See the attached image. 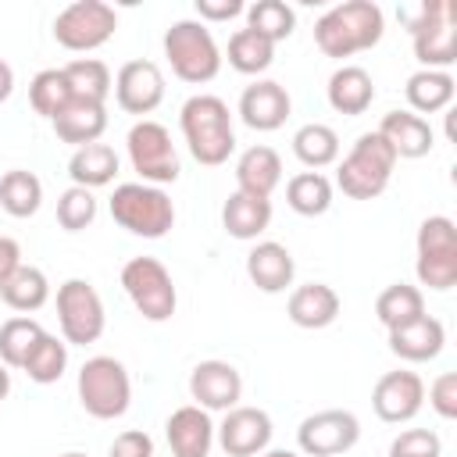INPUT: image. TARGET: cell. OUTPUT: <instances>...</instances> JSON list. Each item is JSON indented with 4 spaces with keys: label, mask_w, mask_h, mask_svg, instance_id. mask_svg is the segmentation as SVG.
<instances>
[{
    "label": "cell",
    "mask_w": 457,
    "mask_h": 457,
    "mask_svg": "<svg viewBox=\"0 0 457 457\" xmlns=\"http://www.w3.org/2000/svg\"><path fill=\"white\" fill-rule=\"evenodd\" d=\"M0 300H4L11 311L32 314V311H39V307L50 300V282H46V275H43L36 264H21V268L0 286Z\"/></svg>",
    "instance_id": "1f68e13d"
},
{
    "label": "cell",
    "mask_w": 457,
    "mask_h": 457,
    "mask_svg": "<svg viewBox=\"0 0 457 457\" xmlns=\"http://www.w3.org/2000/svg\"><path fill=\"white\" fill-rule=\"evenodd\" d=\"M164 57L171 71L189 86H204L221 71V50L211 29L196 18H182L164 32Z\"/></svg>",
    "instance_id": "52a82bcc"
},
{
    "label": "cell",
    "mask_w": 457,
    "mask_h": 457,
    "mask_svg": "<svg viewBox=\"0 0 457 457\" xmlns=\"http://www.w3.org/2000/svg\"><path fill=\"white\" fill-rule=\"evenodd\" d=\"M293 154L300 164H307L311 171L318 168H328L339 161V136L332 125H321V121H307L293 132Z\"/></svg>",
    "instance_id": "4dcf8cb0"
},
{
    "label": "cell",
    "mask_w": 457,
    "mask_h": 457,
    "mask_svg": "<svg viewBox=\"0 0 457 457\" xmlns=\"http://www.w3.org/2000/svg\"><path fill=\"white\" fill-rule=\"evenodd\" d=\"M289 111H293V100H289L286 86L275 82V79H257L239 96V118L253 132H275V129H282L286 118H289Z\"/></svg>",
    "instance_id": "ac0fdd59"
},
{
    "label": "cell",
    "mask_w": 457,
    "mask_h": 457,
    "mask_svg": "<svg viewBox=\"0 0 457 457\" xmlns=\"http://www.w3.org/2000/svg\"><path fill=\"white\" fill-rule=\"evenodd\" d=\"M71 100L75 96H71V86H68V79H64L61 68H43V71L32 75V82H29V104H32V111L39 118L54 121Z\"/></svg>",
    "instance_id": "8d00e7d4"
},
{
    "label": "cell",
    "mask_w": 457,
    "mask_h": 457,
    "mask_svg": "<svg viewBox=\"0 0 457 457\" xmlns=\"http://www.w3.org/2000/svg\"><path fill=\"white\" fill-rule=\"evenodd\" d=\"M61 71H64V79H68L75 100L104 104L107 93L114 89V82H111V68H107L104 61H96V57H75V61H68Z\"/></svg>",
    "instance_id": "836d02e7"
},
{
    "label": "cell",
    "mask_w": 457,
    "mask_h": 457,
    "mask_svg": "<svg viewBox=\"0 0 457 457\" xmlns=\"http://www.w3.org/2000/svg\"><path fill=\"white\" fill-rule=\"evenodd\" d=\"M228 64L239 71V75H261L271 68L275 61V43H268L264 36H257L253 29H236L228 36V50H225Z\"/></svg>",
    "instance_id": "d6a6232c"
},
{
    "label": "cell",
    "mask_w": 457,
    "mask_h": 457,
    "mask_svg": "<svg viewBox=\"0 0 457 457\" xmlns=\"http://www.w3.org/2000/svg\"><path fill=\"white\" fill-rule=\"evenodd\" d=\"M393 168H396V154L389 150V143L378 132H364V136H357L350 154L339 161L336 186L350 200H375L386 193Z\"/></svg>",
    "instance_id": "277c9868"
},
{
    "label": "cell",
    "mask_w": 457,
    "mask_h": 457,
    "mask_svg": "<svg viewBox=\"0 0 457 457\" xmlns=\"http://www.w3.org/2000/svg\"><path fill=\"white\" fill-rule=\"evenodd\" d=\"M428 407H432L443 421H453V418H457V375H453V371H443V375L428 386Z\"/></svg>",
    "instance_id": "7bdbcfd3"
},
{
    "label": "cell",
    "mask_w": 457,
    "mask_h": 457,
    "mask_svg": "<svg viewBox=\"0 0 457 457\" xmlns=\"http://www.w3.org/2000/svg\"><path fill=\"white\" fill-rule=\"evenodd\" d=\"M114 100L125 114H150L164 100V75L154 61H125L114 75Z\"/></svg>",
    "instance_id": "2e32d148"
},
{
    "label": "cell",
    "mask_w": 457,
    "mask_h": 457,
    "mask_svg": "<svg viewBox=\"0 0 457 457\" xmlns=\"http://www.w3.org/2000/svg\"><path fill=\"white\" fill-rule=\"evenodd\" d=\"M125 146H129V161L136 168V175L146 182V186H168L179 179V150L171 143V132L161 125V121H136L125 136Z\"/></svg>",
    "instance_id": "30bf717a"
},
{
    "label": "cell",
    "mask_w": 457,
    "mask_h": 457,
    "mask_svg": "<svg viewBox=\"0 0 457 457\" xmlns=\"http://www.w3.org/2000/svg\"><path fill=\"white\" fill-rule=\"evenodd\" d=\"M421 314H425V293L418 286H411V282H393L375 300V318L382 321L386 332H393L400 325H411Z\"/></svg>",
    "instance_id": "f546056e"
},
{
    "label": "cell",
    "mask_w": 457,
    "mask_h": 457,
    "mask_svg": "<svg viewBox=\"0 0 457 457\" xmlns=\"http://www.w3.org/2000/svg\"><path fill=\"white\" fill-rule=\"evenodd\" d=\"M21 268V246L11 236H0V286Z\"/></svg>",
    "instance_id": "bcb514c9"
},
{
    "label": "cell",
    "mask_w": 457,
    "mask_h": 457,
    "mask_svg": "<svg viewBox=\"0 0 457 457\" xmlns=\"http://www.w3.org/2000/svg\"><path fill=\"white\" fill-rule=\"evenodd\" d=\"M43 204V182L25 171V168H14V171H4L0 179V207L11 214V218H32Z\"/></svg>",
    "instance_id": "e575fe53"
},
{
    "label": "cell",
    "mask_w": 457,
    "mask_h": 457,
    "mask_svg": "<svg viewBox=\"0 0 457 457\" xmlns=\"http://www.w3.org/2000/svg\"><path fill=\"white\" fill-rule=\"evenodd\" d=\"M189 396L204 411H232L243 396V375L228 361H200L189 371Z\"/></svg>",
    "instance_id": "e0dca14e"
},
{
    "label": "cell",
    "mask_w": 457,
    "mask_h": 457,
    "mask_svg": "<svg viewBox=\"0 0 457 457\" xmlns=\"http://www.w3.org/2000/svg\"><path fill=\"white\" fill-rule=\"evenodd\" d=\"M421 403H425V382L418 371H407V368L386 371L371 389V407L389 425H403V421L418 418Z\"/></svg>",
    "instance_id": "5bb4252c"
},
{
    "label": "cell",
    "mask_w": 457,
    "mask_h": 457,
    "mask_svg": "<svg viewBox=\"0 0 457 457\" xmlns=\"http://www.w3.org/2000/svg\"><path fill=\"white\" fill-rule=\"evenodd\" d=\"M246 4L243 0H196V21H228L236 14H243Z\"/></svg>",
    "instance_id": "f6af8a7d"
},
{
    "label": "cell",
    "mask_w": 457,
    "mask_h": 457,
    "mask_svg": "<svg viewBox=\"0 0 457 457\" xmlns=\"http://www.w3.org/2000/svg\"><path fill=\"white\" fill-rule=\"evenodd\" d=\"M286 204L303 218H318L332 207V182L321 171H300L286 182Z\"/></svg>",
    "instance_id": "d590c367"
},
{
    "label": "cell",
    "mask_w": 457,
    "mask_h": 457,
    "mask_svg": "<svg viewBox=\"0 0 457 457\" xmlns=\"http://www.w3.org/2000/svg\"><path fill=\"white\" fill-rule=\"evenodd\" d=\"M68 175H71V186H82V189H100V186L114 182V175H118L114 146H107V143L79 146L68 161Z\"/></svg>",
    "instance_id": "f1b7e54d"
},
{
    "label": "cell",
    "mask_w": 457,
    "mask_h": 457,
    "mask_svg": "<svg viewBox=\"0 0 457 457\" xmlns=\"http://www.w3.org/2000/svg\"><path fill=\"white\" fill-rule=\"evenodd\" d=\"M164 436H168L171 457H207L214 446V421L204 407L186 403L168 414Z\"/></svg>",
    "instance_id": "d6986e66"
},
{
    "label": "cell",
    "mask_w": 457,
    "mask_h": 457,
    "mask_svg": "<svg viewBox=\"0 0 457 457\" xmlns=\"http://www.w3.org/2000/svg\"><path fill=\"white\" fill-rule=\"evenodd\" d=\"M278 182H282V157L271 146L257 143V146L239 154V161H236V189L239 193L271 200Z\"/></svg>",
    "instance_id": "7402d4cb"
},
{
    "label": "cell",
    "mask_w": 457,
    "mask_h": 457,
    "mask_svg": "<svg viewBox=\"0 0 457 457\" xmlns=\"http://www.w3.org/2000/svg\"><path fill=\"white\" fill-rule=\"evenodd\" d=\"M386 32V14L375 0H346L328 7L314 21V43L325 57H353L361 50H371Z\"/></svg>",
    "instance_id": "6da1fadb"
},
{
    "label": "cell",
    "mask_w": 457,
    "mask_h": 457,
    "mask_svg": "<svg viewBox=\"0 0 457 457\" xmlns=\"http://www.w3.org/2000/svg\"><path fill=\"white\" fill-rule=\"evenodd\" d=\"M246 29H253L268 43H282L296 29V11L286 0H257L246 7Z\"/></svg>",
    "instance_id": "74e56055"
},
{
    "label": "cell",
    "mask_w": 457,
    "mask_h": 457,
    "mask_svg": "<svg viewBox=\"0 0 457 457\" xmlns=\"http://www.w3.org/2000/svg\"><path fill=\"white\" fill-rule=\"evenodd\" d=\"M54 132L61 143L68 146H89V143H100L104 129H107V104H93V100H71L54 121Z\"/></svg>",
    "instance_id": "d4e9b609"
},
{
    "label": "cell",
    "mask_w": 457,
    "mask_h": 457,
    "mask_svg": "<svg viewBox=\"0 0 457 457\" xmlns=\"http://www.w3.org/2000/svg\"><path fill=\"white\" fill-rule=\"evenodd\" d=\"M361 439V421L353 411L328 407L300 421L296 428V446L303 457H343L357 446Z\"/></svg>",
    "instance_id": "4fadbf2b"
},
{
    "label": "cell",
    "mask_w": 457,
    "mask_h": 457,
    "mask_svg": "<svg viewBox=\"0 0 457 457\" xmlns=\"http://www.w3.org/2000/svg\"><path fill=\"white\" fill-rule=\"evenodd\" d=\"M121 289L146 321H168L179 307L171 271L157 257H132L121 268Z\"/></svg>",
    "instance_id": "9c48e42d"
},
{
    "label": "cell",
    "mask_w": 457,
    "mask_h": 457,
    "mask_svg": "<svg viewBox=\"0 0 457 457\" xmlns=\"http://www.w3.org/2000/svg\"><path fill=\"white\" fill-rule=\"evenodd\" d=\"M389 457H443V439L432 428H403L389 443Z\"/></svg>",
    "instance_id": "b9f144b4"
},
{
    "label": "cell",
    "mask_w": 457,
    "mask_h": 457,
    "mask_svg": "<svg viewBox=\"0 0 457 457\" xmlns=\"http://www.w3.org/2000/svg\"><path fill=\"white\" fill-rule=\"evenodd\" d=\"M271 225V200L261 196H246V193H232L221 204V228L232 239H257L264 228Z\"/></svg>",
    "instance_id": "4316f807"
},
{
    "label": "cell",
    "mask_w": 457,
    "mask_h": 457,
    "mask_svg": "<svg viewBox=\"0 0 457 457\" xmlns=\"http://www.w3.org/2000/svg\"><path fill=\"white\" fill-rule=\"evenodd\" d=\"M400 18L407 21L414 57L421 61V68L446 71L457 61V4L453 0H425L414 11L403 7Z\"/></svg>",
    "instance_id": "3957f363"
},
{
    "label": "cell",
    "mask_w": 457,
    "mask_h": 457,
    "mask_svg": "<svg viewBox=\"0 0 457 457\" xmlns=\"http://www.w3.org/2000/svg\"><path fill=\"white\" fill-rule=\"evenodd\" d=\"M111 218L143 239H161L171 232L175 225V204L161 186H146V182H121L111 193Z\"/></svg>",
    "instance_id": "5b68a950"
},
{
    "label": "cell",
    "mask_w": 457,
    "mask_h": 457,
    "mask_svg": "<svg viewBox=\"0 0 457 457\" xmlns=\"http://www.w3.org/2000/svg\"><path fill=\"white\" fill-rule=\"evenodd\" d=\"M79 403L96 421H114L132 403V378L118 357H89L79 368Z\"/></svg>",
    "instance_id": "8992f818"
},
{
    "label": "cell",
    "mask_w": 457,
    "mask_h": 457,
    "mask_svg": "<svg viewBox=\"0 0 457 457\" xmlns=\"http://www.w3.org/2000/svg\"><path fill=\"white\" fill-rule=\"evenodd\" d=\"M443 346H446V328L432 314H421L411 325H400V328L389 332V350L400 361H411V364H421V361L439 357Z\"/></svg>",
    "instance_id": "44dd1931"
},
{
    "label": "cell",
    "mask_w": 457,
    "mask_h": 457,
    "mask_svg": "<svg viewBox=\"0 0 457 457\" xmlns=\"http://www.w3.org/2000/svg\"><path fill=\"white\" fill-rule=\"evenodd\" d=\"M11 93H14V71H11V64L0 57V104H4Z\"/></svg>",
    "instance_id": "7dc6e473"
},
{
    "label": "cell",
    "mask_w": 457,
    "mask_h": 457,
    "mask_svg": "<svg viewBox=\"0 0 457 457\" xmlns=\"http://www.w3.org/2000/svg\"><path fill=\"white\" fill-rule=\"evenodd\" d=\"M39 336H43V325L36 318H7L0 325V364L21 368L32 346L39 343Z\"/></svg>",
    "instance_id": "ab89813d"
},
{
    "label": "cell",
    "mask_w": 457,
    "mask_h": 457,
    "mask_svg": "<svg viewBox=\"0 0 457 457\" xmlns=\"http://www.w3.org/2000/svg\"><path fill=\"white\" fill-rule=\"evenodd\" d=\"M57 457H89V453H79V450H68V453H57Z\"/></svg>",
    "instance_id": "f907efd6"
},
{
    "label": "cell",
    "mask_w": 457,
    "mask_h": 457,
    "mask_svg": "<svg viewBox=\"0 0 457 457\" xmlns=\"http://www.w3.org/2000/svg\"><path fill=\"white\" fill-rule=\"evenodd\" d=\"M375 132L389 143V150L396 154V161L400 157L403 161H418V157L432 154V146H436L432 125L425 118H418L414 111H389V114H382V121H378Z\"/></svg>",
    "instance_id": "ffe728a7"
},
{
    "label": "cell",
    "mask_w": 457,
    "mask_h": 457,
    "mask_svg": "<svg viewBox=\"0 0 457 457\" xmlns=\"http://www.w3.org/2000/svg\"><path fill=\"white\" fill-rule=\"evenodd\" d=\"M214 432H218V443H221V450L228 457H257V453L268 450L275 428H271L268 411L236 403L232 411H225V418H221V425Z\"/></svg>",
    "instance_id": "9a60e30c"
},
{
    "label": "cell",
    "mask_w": 457,
    "mask_h": 457,
    "mask_svg": "<svg viewBox=\"0 0 457 457\" xmlns=\"http://www.w3.org/2000/svg\"><path fill=\"white\" fill-rule=\"evenodd\" d=\"M64 368H68V343L57 339V336H50V332L39 336V343L32 346V353H29L25 364H21V371H25L36 386L57 382V378L64 375Z\"/></svg>",
    "instance_id": "f35d334b"
},
{
    "label": "cell",
    "mask_w": 457,
    "mask_h": 457,
    "mask_svg": "<svg viewBox=\"0 0 457 457\" xmlns=\"http://www.w3.org/2000/svg\"><path fill=\"white\" fill-rule=\"evenodd\" d=\"M93 218H96V196H93V189L68 186L57 196V225L64 232H82V228L93 225Z\"/></svg>",
    "instance_id": "60d3db41"
},
{
    "label": "cell",
    "mask_w": 457,
    "mask_h": 457,
    "mask_svg": "<svg viewBox=\"0 0 457 457\" xmlns=\"http://www.w3.org/2000/svg\"><path fill=\"white\" fill-rule=\"evenodd\" d=\"M407 93V104L411 111L421 118V114H436V111H446L453 104V93H457V82L450 71H432V68H421L407 79L403 86Z\"/></svg>",
    "instance_id": "83f0119b"
},
{
    "label": "cell",
    "mask_w": 457,
    "mask_h": 457,
    "mask_svg": "<svg viewBox=\"0 0 457 457\" xmlns=\"http://www.w3.org/2000/svg\"><path fill=\"white\" fill-rule=\"evenodd\" d=\"M418 282L446 293L457 286V225L446 214H432L418 225Z\"/></svg>",
    "instance_id": "ba28073f"
},
{
    "label": "cell",
    "mask_w": 457,
    "mask_h": 457,
    "mask_svg": "<svg viewBox=\"0 0 457 457\" xmlns=\"http://www.w3.org/2000/svg\"><path fill=\"white\" fill-rule=\"evenodd\" d=\"M118 29V14L104 0H75L54 18V39L71 54H89L104 46Z\"/></svg>",
    "instance_id": "7c38bea8"
},
{
    "label": "cell",
    "mask_w": 457,
    "mask_h": 457,
    "mask_svg": "<svg viewBox=\"0 0 457 457\" xmlns=\"http://www.w3.org/2000/svg\"><path fill=\"white\" fill-rule=\"evenodd\" d=\"M325 93H328V107H332L336 114L357 118V114H364V111L371 107V100H375V82H371V75H368L361 64H343V68L332 71Z\"/></svg>",
    "instance_id": "484cf974"
},
{
    "label": "cell",
    "mask_w": 457,
    "mask_h": 457,
    "mask_svg": "<svg viewBox=\"0 0 457 457\" xmlns=\"http://www.w3.org/2000/svg\"><path fill=\"white\" fill-rule=\"evenodd\" d=\"M111 457H154V439L143 428H125L111 443Z\"/></svg>",
    "instance_id": "ee69618b"
},
{
    "label": "cell",
    "mask_w": 457,
    "mask_h": 457,
    "mask_svg": "<svg viewBox=\"0 0 457 457\" xmlns=\"http://www.w3.org/2000/svg\"><path fill=\"white\" fill-rule=\"evenodd\" d=\"M257 457H300V453H293V450H264Z\"/></svg>",
    "instance_id": "681fc988"
},
{
    "label": "cell",
    "mask_w": 457,
    "mask_h": 457,
    "mask_svg": "<svg viewBox=\"0 0 457 457\" xmlns=\"http://www.w3.org/2000/svg\"><path fill=\"white\" fill-rule=\"evenodd\" d=\"M179 125L186 136V146L193 154L196 164L204 168H218L232 157L236 150V132H232V114L228 104L214 93H196L182 104L179 111Z\"/></svg>",
    "instance_id": "7a4b0ae2"
},
{
    "label": "cell",
    "mask_w": 457,
    "mask_h": 457,
    "mask_svg": "<svg viewBox=\"0 0 457 457\" xmlns=\"http://www.w3.org/2000/svg\"><path fill=\"white\" fill-rule=\"evenodd\" d=\"M339 293L325 282H307V286H296L289 293V303H286V314L293 325L300 328H328L336 318H339Z\"/></svg>",
    "instance_id": "cb8c5ba5"
},
{
    "label": "cell",
    "mask_w": 457,
    "mask_h": 457,
    "mask_svg": "<svg viewBox=\"0 0 457 457\" xmlns=\"http://www.w3.org/2000/svg\"><path fill=\"white\" fill-rule=\"evenodd\" d=\"M246 275L250 282L261 289V293H282L293 286V275H296V264H293V253L275 243V239H264L257 243L250 253H246Z\"/></svg>",
    "instance_id": "603a6c76"
},
{
    "label": "cell",
    "mask_w": 457,
    "mask_h": 457,
    "mask_svg": "<svg viewBox=\"0 0 457 457\" xmlns=\"http://www.w3.org/2000/svg\"><path fill=\"white\" fill-rule=\"evenodd\" d=\"M57 325H61V339L71 346H89L104 336L107 314H104V300L93 289V282L86 278H68L57 289Z\"/></svg>",
    "instance_id": "8fae6325"
},
{
    "label": "cell",
    "mask_w": 457,
    "mask_h": 457,
    "mask_svg": "<svg viewBox=\"0 0 457 457\" xmlns=\"http://www.w3.org/2000/svg\"><path fill=\"white\" fill-rule=\"evenodd\" d=\"M7 393H11V371H7V364H0V403L7 400Z\"/></svg>",
    "instance_id": "c3c4849f"
}]
</instances>
